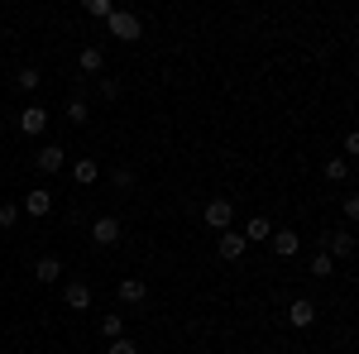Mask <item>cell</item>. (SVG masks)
Masks as SVG:
<instances>
[{
  "mask_svg": "<svg viewBox=\"0 0 359 354\" xmlns=\"http://www.w3.org/2000/svg\"><path fill=\"white\" fill-rule=\"evenodd\" d=\"M67 120H72V125H86V120H91V115H86V101H82V96H77V101H67Z\"/></svg>",
  "mask_w": 359,
  "mask_h": 354,
  "instance_id": "20",
  "label": "cell"
},
{
  "mask_svg": "<svg viewBox=\"0 0 359 354\" xmlns=\"http://www.w3.org/2000/svg\"><path fill=\"white\" fill-rule=\"evenodd\" d=\"M345 177H350V163L345 158H331L326 163V182H345Z\"/></svg>",
  "mask_w": 359,
  "mask_h": 354,
  "instance_id": "18",
  "label": "cell"
},
{
  "mask_svg": "<svg viewBox=\"0 0 359 354\" xmlns=\"http://www.w3.org/2000/svg\"><path fill=\"white\" fill-rule=\"evenodd\" d=\"M230 216H235V211H230V201H225V196L206 201V211H201V220H206V225H211L216 235H221V230H230Z\"/></svg>",
  "mask_w": 359,
  "mask_h": 354,
  "instance_id": "1",
  "label": "cell"
},
{
  "mask_svg": "<svg viewBox=\"0 0 359 354\" xmlns=\"http://www.w3.org/2000/svg\"><path fill=\"white\" fill-rule=\"evenodd\" d=\"M20 130H25V135H43V130H48V110H43V106H25Z\"/></svg>",
  "mask_w": 359,
  "mask_h": 354,
  "instance_id": "4",
  "label": "cell"
},
{
  "mask_svg": "<svg viewBox=\"0 0 359 354\" xmlns=\"http://www.w3.org/2000/svg\"><path fill=\"white\" fill-rule=\"evenodd\" d=\"M269 235H273V220L269 216H254L245 225V245H259V240H269Z\"/></svg>",
  "mask_w": 359,
  "mask_h": 354,
  "instance_id": "10",
  "label": "cell"
},
{
  "mask_svg": "<svg viewBox=\"0 0 359 354\" xmlns=\"http://www.w3.org/2000/svg\"><path fill=\"white\" fill-rule=\"evenodd\" d=\"M86 15H91V20H111L115 5H111V0H86Z\"/></svg>",
  "mask_w": 359,
  "mask_h": 354,
  "instance_id": "17",
  "label": "cell"
},
{
  "mask_svg": "<svg viewBox=\"0 0 359 354\" xmlns=\"http://www.w3.org/2000/svg\"><path fill=\"white\" fill-rule=\"evenodd\" d=\"M101 335L106 340H120V316H101Z\"/></svg>",
  "mask_w": 359,
  "mask_h": 354,
  "instance_id": "21",
  "label": "cell"
},
{
  "mask_svg": "<svg viewBox=\"0 0 359 354\" xmlns=\"http://www.w3.org/2000/svg\"><path fill=\"white\" fill-rule=\"evenodd\" d=\"M287 321H292L297 330H306L311 321H316V306H311V301H292V306H287Z\"/></svg>",
  "mask_w": 359,
  "mask_h": 354,
  "instance_id": "11",
  "label": "cell"
},
{
  "mask_svg": "<svg viewBox=\"0 0 359 354\" xmlns=\"http://www.w3.org/2000/svg\"><path fill=\"white\" fill-rule=\"evenodd\" d=\"M25 211L34 220H43L48 211H53V196H48V191H25Z\"/></svg>",
  "mask_w": 359,
  "mask_h": 354,
  "instance_id": "8",
  "label": "cell"
},
{
  "mask_svg": "<svg viewBox=\"0 0 359 354\" xmlns=\"http://www.w3.org/2000/svg\"><path fill=\"white\" fill-rule=\"evenodd\" d=\"M15 220H20V206H10V201H5V206H0V230H10Z\"/></svg>",
  "mask_w": 359,
  "mask_h": 354,
  "instance_id": "22",
  "label": "cell"
},
{
  "mask_svg": "<svg viewBox=\"0 0 359 354\" xmlns=\"http://www.w3.org/2000/svg\"><path fill=\"white\" fill-rule=\"evenodd\" d=\"M326 254H335V259H350V254H355V235H345V230H340V235L331 240V249H326Z\"/></svg>",
  "mask_w": 359,
  "mask_h": 354,
  "instance_id": "15",
  "label": "cell"
},
{
  "mask_svg": "<svg viewBox=\"0 0 359 354\" xmlns=\"http://www.w3.org/2000/svg\"><path fill=\"white\" fill-rule=\"evenodd\" d=\"M62 301H67V311H86L91 306V287L86 282H67L62 287Z\"/></svg>",
  "mask_w": 359,
  "mask_h": 354,
  "instance_id": "5",
  "label": "cell"
},
{
  "mask_svg": "<svg viewBox=\"0 0 359 354\" xmlns=\"http://www.w3.org/2000/svg\"><path fill=\"white\" fill-rule=\"evenodd\" d=\"M221 259H225V264L245 259V235H235V230H221Z\"/></svg>",
  "mask_w": 359,
  "mask_h": 354,
  "instance_id": "7",
  "label": "cell"
},
{
  "mask_svg": "<svg viewBox=\"0 0 359 354\" xmlns=\"http://www.w3.org/2000/svg\"><path fill=\"white\" fill-rule=\"evenodd\" d=\"M34 163H39V172H62V149L57 144H43Z\"/></svg>",
  "mask_w": 359,
  "mask_h": 354,
  "instance_id": "9",
  "label": "cell"
},
{
  "mask_svg": "<svg viewBox=\"0 0 359 354\" xmlns=\"http://www.w3.org/2000/svg\"><path fill=\"white\" fill-rule=\"evenodd\" d=\"M111 34H115V39H139V15L115 10V15H111Z\"/></svg>",
  "mask_w": 359,
  "mask_h": 354,
  "instance_id": "3",
  "label": "cell"
},
{
  "mask_svg": "<svg viewBox=\"0 0 359 354\" xmlns=\"http://www.w3.org/2000/svg\"><path fill=\"white\" fill-rule=\"evenodd\" d=\"M77 62H82V72H101V62H106V57H101V48H96V43H86Z\"/></svg>",
  "mask_w": 359,
  "mask_h": 354,
  "instance_id": "16",
  "label": "cell"
},
{
  "mask_svg": "<svg viewBox=\"0 0 359 354\" xmlns=\"http://www.w3.org/2000/svg\"><path fill=\"white\" fill-rule=\"evenodd\" d=\"M43 82V77H39V72H34V67H25V72H20V86H25V91H34V86Z\"/></svg>",
  "mask_w": 359,
  "mask_h": 354,
  "instance_id": "24",
  "label": "cell"
},
{
  "mask_svg": "<svg viewBox=\"0 0 359 354\" xmlns=\"http://www.w3.org/2000/svg\"><path fill=\"white\" fill-rule=\"evenodd\" d=\"M144 297H149V287H144L139 278H125V282H120V301H125V306H139Z\"/></svg>",
  "mask_w": 359,
  "mask_h": 354,
  "instance_id": "12",
  "label": "cell"
},
{
  "mask_svg": "<svg viewBox=\"0 0 359 354\" xmlns=\"http://www.w3.org/2000/svg\"><path fill=\"white\" fill-rule=\"evenodd\" d=\"M72 177H77V182H96V177H101V168H96V158H77V163H72Z\"/></svg>",
  "mask_w": 359,
  "mask_h": 354,
  "instance_id": "14",
  "label": "cell"
},
{
  "mask_svg": "<svg viewBox=\"0 0 359 354\" xmlns=\"http://www.w3.org/2000/svg\"><path fill=\"white\" fill-rule=\"evenodd\" d=\"M269 240H273L278 259H297V249H302V235H297V230H273Z\"/></svg>",
  "mask_w": 359,
  "mask_h": 354,
  "instance_id": "2",
  "label": "cell"
},
{
  "mask_svg": "<svg viewBox=\"0 0 359 354\" xmlns=\"http://www.w3.org/2000/svg\"><path fill=\"white\" fill-rule=\"evenodd\" d=\"M331 254H326V249H321V254H316V259H311V278H331Z\"/></svg>",
  "mask_w": 359,
  "mask_h": 354,
  "instance_id": "19",
  "label": "cell"
},
{
  "mask_svg": "<svg viewBox=\"0 0 359 354\" xmlns=\"http://www.w3.org/2000/svg\"><path fill=\"white\" fill-rule=\"evenodd\" d=\"M91 240H96V245H115V240H120V220L101 216L96 225H91Z\"/></svg>",
  "mask_w": 359,
  "mask_h": 354,
  "instance_id": "6",
  "label": "cell"
},
{
  "mask_svg": "<svg viewBox=\"0 0 359 354\" xmlns=\"http://www.w3.org/2000/svg\"><path fill=\"white\" fill-rule=\"evenodd\" d=\"M106 354H139V345L135 340H125V335H120V340H111V350Z\"/></svg>",
  "mask_w": 359,
  "mask_h": 354,
  "instance_id": "23",
  "label": "cell"
},
{
  "mask_svg": "<svg viewBox=\"0 0 359 354\" xmlns=\"http://www.w3.org/2000/svg\"><path fill=\"white\" fill-rule=\"evenodd\" d=\"M34 278H39V282H57V278H62V264L48 254V259H39V264H34Z\"/></svg>",
  "mask_w": 359,
  "mask_h": 354,
  "instance_id": "13",
  "label": "cell"
}]
</instances>
